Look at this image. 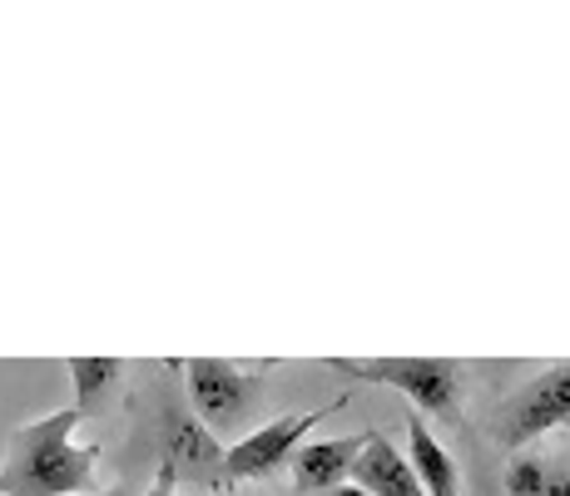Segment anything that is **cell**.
Instances as JSON below:
<instances>
[{"instance_id": "obj_2", "label": "cell", "mask_w": 570, "mask_h": 496, "mask_svg": "<svg viewBox=\"0 0 570 496\" xmlns=\"http://www.w3.org/2000/svg\"><path fill=\"white\" fill-rule=\"evenodd\" d=\"M327 372L357 382H377V388H397L416 412L452 417L456 397H462V362L452 358H323Z\"/></svg>"}, {"instance_id": "obj_8", "label": "cell", "mask_w": 570, "mask_h": 496, "mask_svg": "<svg viewBox=\"0 0 570 496\" xmlns=\"http://www.w3.org/2000/svg\"><path fill=\"white\" fill-rule=\"evenodd\" d=\"M347 482L367 496H426L422 482H416V471H412V461L402 457L382 432H367V442H363V451H357L353 477Z\"/></svg>"}, {"instance_id": "obj_14", "label": "cell", "mask_w": 570, "mask_h": 496, "mask_svg": "<svg viewBox=\"0 0 570 496\" xmlns=\"http://www.w3.org/2000/svg\"><path fill=\"white\" fill-rule=\"evenodd\" d=\"M323 496H367V492H357L353 482H343V487H333V492H323Z\"/></svg>"}, {"instance_id": "obj_1", "label": "cell", "mask_w": 570, "mask_h": 496, "mask_svg": "<svg viewBox=\"0 0 570 496\" xmlns=\"http://www.w3.org/2000/svg\"><path fill=\"white\" fill-rule=\"evenodd\" d=\"M80 422L85 417L75 407H60V412L16 427L6 467H0V496H90L100 447L75 442Z\"/></svg>"}, {"instance_id": "obj_9", "label": "cell", "mask_w": 570, "mask_h": 496, "mask_svg": "<svg viewBox=\"0 0 570 496\" xmlns=\"http://www.w3.org/2000/svg\"><path fill=\"white\" fill-rule=\"evenodd\" d=\"M407 461L422 482L426 496H462V477H456V461L446 457V447L436 442V432L422 422V412L407 417Z\"/></svg>"}, {"instance_id": "obj_11", "label": "cell", "mask_w": 570, "mask_h": 496, "mask_svg": "<svg viewBox=\"0 0 570 496\" xmlns=\"http://www.w3.org/2000/svg\"><path fill=\"white\" fill-rule=\"evenodd\" d=\"M507 496H546V461L517 457L507 467Z\"/></svg>"}, {"instance_id": "obj_4", "label": "cell", "mask_w": 570, "mask_h": 496, "mask_svg": "<svg viewBox=\"0 0 570 496\" xmlns=\"http://www.w3.org/2000/svg\"><path fill=\"white\" fill-rule=\"evenodd\" d=\"M184 388H189V412L214 437H234L254 417L258 402L254 378L228 358H189L184 362Z\"/></svg>"}, {"instance_id": "obj_5", "label": "cell", "mask_w": 570, "mask_h": 496, "mask_svg": "<svg viewBox=\"0 0 570 496\" xmlns=\"http://www.w3.org/2000/svg\"><path fill=\"white\" fill-rule=\"evenodd\" d=\"M343 402H323L313 412H288L278 422H263L254 432H244L234 447L224 451V487L234 482H258V477H273L278 467H288V457L308 442V432L323 417H333Z\"/></svg>"}, {"instance_id": "obj_15", "label": "cell", "mask_w": 570, "mask_h": 496, "mask_svg": "<svg viewBox=\"0 0 570 496\" xmlns=\"http://www.w3.org/2000/svg\"><path fill=\"white\" fill-rule=\"evenodd\" d=\"M481 496H491V477H481Z\"/></svg>"}, {"instance_id": "obj_10", "label": "cell", "mask_w": 570, "mask_h": 496, "mask_svg": "<svg viewBox=\"0 0 570 496\" xmlns=\"http://www.w3.org/2000/svg\"><path fill=\"white\" fill-rule=\"evenodd\" d=\"M65 372H70V382H75V402L70 407L85 417L119 382L125 362H119V358H65Z\"/></svg>"}, {"instance_id": "obj_13", "label": "cell", "mask_w": 570, "mask_h": 496, "mask_svg": "<svg viewBox=\"0 0 570 496\" xmlns=\"http://www.w3.org/2000/svg\"><path fill=\"white\" fill-rule=\"evenodd\" d=\"M174 487H179L174 467H169V461H159V467H155V482H149V492H139V496H174Z\"/></svg>"}, {"instance_id": "obj_3", "label": "cell", "mask_w": 570, "mask_h": 496, "mask_svg": "<svg viewBox=\"0 0 570 496\" xmlns=\"http://www.w3.org/2000/svg\"><path fill=\"white\" fill-rule=\"evenodd\" d=\"M556 427H570V358L546 368L541 378L521 382L507 402L497 407V447L521 451L531 447L541 432H556Z\"/></svg>"}, {"instance_id": "obj_6", "label": "cell", "mask_w": 570, "mask_h": 496, "mask_svg": "<svg viewBox=\"0 0 570 496\" xmlns=\"http://www.w3.org/2000/svg\"><path fill=\"white\" fill-rule=\"evenodd\" d=\"M174 467L179 482H194V487L224 492V442L199 422L194 412H184L179 402L164 407V457Z\"/></svg>"}, {"instance_id": "obj_7", "label": "cell", "mask_w": 570, "mask_h": 496, "mask_svg": "<svg viewBox=\"0 0 570 496\" xmlns=\"http://www.w3.org/2000/svg\"><path fill=\"white\" fill-rule=\"evenodd\" d=\"M367 432H353V437H323V442H303L298 451L288 457L293 467V487L303 496H323L333 487H343L353 477V461L363 451Z\"/></svg>"}, {"instance_id": "obj_16", "label": "cell", "mask_w": 570, "mask_h": 496, "mask_svg": "<svg viewBox=\"0 0 570 496\" xmlns=\"http://www.w3.org/2000/svg\"><path fill=\"white\" fill-rule=\"evenodd\" d=\"M218 496H224V492H218Z\"/></svg>"}, {"instance_id": "obj_12", "label": "cell", "mask_w": 570, "mask_h": 496, "mask_svg": "<svg viewBox=\"0 0 570 496\" xmlns=\"http://www.w3.org/2000/svg\"><path fill=\"white\" fill-rule=\"evenodd\" d=\"M546 496H570V461L566 457L546 461Z\"/></svg>"}]
</instances>
